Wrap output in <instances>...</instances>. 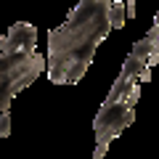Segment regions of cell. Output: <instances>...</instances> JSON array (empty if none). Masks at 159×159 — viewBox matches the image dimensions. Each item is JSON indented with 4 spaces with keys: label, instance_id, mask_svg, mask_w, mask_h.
Instances as JSON below:
<instances>
[{
    "label": "cell",
    "instance_id": "8992f818",
    "mask_svg": "<svg viewBox=\"0 0 159 159\" xmlns=\"http://www.w3.org/2000/svg\"><path fill=\"white\" fill-rule=\"evenodd\" d=\"M135 3H138V0H125V13H127V19L135 16Z\"/></svg>",
    "mask_w": 159,
    "mask_h": 159
},
{
    "label": "cell",
    "instance_id": "5b68a950",
    "mask_svg": "<svg viewBox=\"0 0 159 159\" xmlns=\"http://www.w3.org/2000/svg\"><path fill=\"white\" fill-rule=\"evenodd\" d=\"M127 21V13H125V0H111V27L114 29H122Z\"/></svg>",
    "mask_w": 159,
    "mask_h": 159
},
{
    "label": "cell",
    "instance_id": "7a4b0ae2",
    "mask_svg": "<svg viewBox=\"0 0 159 159\" xmlns=\"http://www.w3.org/2000/svg\"><path fill=\"white\" fill-rule=\"evenodd\" d=\"M141 98V82L138 80H114L109 96L103 98L101 109H98L96 119H93V133H96V151L93 159H103L111 146L114 138L122 135L125 127H130L135 122V103Z\"/></svg>",
    "mask_w": 159,
    "mask_h": 159
},
{
    "label": "cell",
    "instance_id": "3957f363",
    "mask_svg": "<svg viewBox=\"0 0 159 159\" xmlns=\"http://www.w3.org/2000/svg\"><path fill=\"white\" fill-rule=\"evenodd\" d=\"M43 72H45V58L37 51H8L0 37V111H8L16 93L29 88Z\"/></svg>",
    "mask_w": 159,
    "mask_h": 159
},
{
    "label": "cell",
    "instance_id": "6da1fadb",
    "mask_svg": "<svg viewBox=\"0 0 159 159\" xmlns=\"http://www.w3.org/2000/svg\"><path fill=\"white\" fill-rule=\"evenodd\" d=\"M111 29V0H77L66 21L48 29V80L53 85H77Z\"/></svg>",
    "mask_w": 159,
    "mask_h": 159
},
{
    "label": "cell",
    "instance_id": "277c9868",
    "mask_svg": "<svg viewBox=\"0 0 159 159\" xmlns=\"http://www.w3.org/2000/svg\"><path fill=\"white\" fill-rule=\"evenodd\" d=\"M3 45L8 51H24V53H34L37 51V29L27 21H16L6 34H3Z\"/></svg>",
    "mask_w": 159,
    "mask_h": 159
}]
</instances>
